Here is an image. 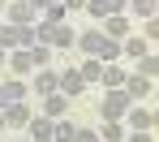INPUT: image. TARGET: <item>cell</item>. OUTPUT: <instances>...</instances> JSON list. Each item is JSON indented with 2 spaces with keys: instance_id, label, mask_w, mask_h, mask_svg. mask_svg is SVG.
<instances>
[{
  "instance_id": "2",
  "label": "cell",
  "mask_w": 159,
  "mask_h": 142,
  "mask_svg": "<svg viewBox=\"0 0 159 142\" xmlns=\"http://www.w3.org/2000/svg\"><path fill=\"white\" fill-rule=\"evenodd\" d=\"M4 22H13V26H30V22H39V9H34L30 0H9V4H4Z\"/></svg>"
},
{
  "instance_id": "23",
  "label": "cell",
  "mask_w": 159,
  "mask_h": 142,
  "mask_svg": "<svg viewBox=\"0 0 159 142\" xmlns=\"http://www.w3.org/2000/svg\"><path fill=\"white\" fill-rule=\"evenodd\" d=\"M95 56L103 60V65H107V60H120V39H112V34H103V43H99V52H95Z\"/></svg>"
},
{
  "instance_id": "19",
  "label": "cell",
  "mask_w": 159,
  "mask_h": 142,
  "mask_svg": "<svg viewBox=\"0 0 159 142\" xmlns=\"http://www.w3.org/2000/svg\"><path fill=\"white\" fill-rule=\"evenodd\" d=\"M60 90H65L69 99L86 90V82H82V73H78V69H60Z\"/></svg>"
},
{
  "instance_id": "6",
  "label": "cell",
  "mask_w": 159,
  "mask_h": 142,
  "mask_svg": "<svg viewBox=\"0 0 159 142\" xmlns=\"http://www.w3.org/2000/svg\"><path fill=\"white\" fill-rule=\"evenodd\" d=\"M146 52H151V39H146V34H138V30H133V34H125V39H120V56L142 60Z\"/></svg>"
},
{
  "instance_id": "25",
  "label": "cell",
  "mask_w": 159,
  "mask_h": 142,
  "mask_svg": "<svg viewBox=\"0 0 159 142\" xmlns=\"http://www.w3.org/2000/svg\"><path fill=\"white\" fill-rule=\"evenodd\" d=\"M73 134H78V125L60 116V121H56V134H52V142H73Z\"/></svg>"
},
{
  "instance_id": "10",
  "label": "cell",
  "mask_w": 159,
  "mask_h": 142,
  "mask_svg": "<svg viewBox=\"0 0 159 142\" xmlns=\"http://www.w3.org/2000/svg\"><path fill=\"white\" fill-rule=\"evenodd\" d=\"M125 4H129V0H86V13H90L95 22H103L112 13H125Z\"/></svg>"
},
{
  "instance_id": "22",
  "label": "cell",
  "mask_w": 159,
  "mask_h": 142,
  "mask_svg": "<svg viewBox=\"0 0 159 142\" xmlns=\"http://www.w3.org/2000/svg\"><path fill=\"white\" fill-rule=\"evenodd\" d=\"M125 134H129L125 121H103L99 125V142H125Z\"/></svg>"
},
{
  "instance_id": "30",
  "label": "cell",
  "mask_w": 159,
  "mask_h": 142,
  "mask_svg": "<svg viewBox=\"0 0 159 142\" xmlns=\"http://www.w3.org/2000/svg\"><path fill=\"white\" fill-rule=\"evenodd\" d=\"M151 134H159V108L151 112Z\"/></svg>"
},
{
  "instance_id": "37",
  "label": "cell",
  "mask_w": 159,
  "mask_h": 142,
  "mask_svg": "<svg viewBox=\"0 0 159 142\" xmlns=\"http://www.w3.org/2000/svg\"><path fill=\"white\" fill-rule=\"evenodd\" d=\"M17 142H30V138H17Z\"/></svg>"
},
{
  "instance_id": "36",
  "label": "cell",
  "mask_w": 159,
  "mask_h": 142,
  "mask_svg": "<svg viewBox=\"0 0 159 142\" xmlns=\"http://www.w3.org/2000/svg\"><path fill=\"white\" fill-rule=\"evenodd\" d=\"M0 129H4V112H0Z\"/></svg>"
},
{
  "instance_id": "13",
  "label": "cell",
  "mask_w": 159,
  "mask_h": 142,
  "mask_svg": "<svg viewBox=\"0 0 159 142\" xmlns=\"http://www.w3.org/2000/svg\"><path fill=\"white\" fill-rule=\"evenodd\" d=\"M125 13H129V22L138 26V22H146V17H155V13H159V0H129Z\"/></svg>"
},
{
  "instance_id": "27",
  "label": "cell",
  "mask_w": 159,
  "mask_h": 142,
  "mask_svg": "<svg viewBox=\"0 0 159 142\" xmlns=\"http://www.w3.org/2000/svg\"><path fill=\"white\" fill-rule=\"evenodd\" d=\"M73 142H99V129H90V125H78Z\"/></svg>"
},
{
  "instance_id": "8",
  "label": "cell",
  "mask_w": 159,
  "mask_h": 142,
  "mask_svg": "<svg viewBox=\"0 0 159 142\" xmlns=\"http://www.w3.org/2000/svg\"><path fill=\"white\" fill-rule=\"evenodd\" d=\"M9 69H13V78H30V73H34L30 48H13V52H9Z\"/></svg>"
},
{
  "instance_id": "32",
  "label": "cell",
  "mask_w": 159,
  "mask_h": 142,
  "mask_svg": "<svg viewBox=\"0 0 159 142\" xmlns=\"http://www.w3.org/2000/svg\"><path fill=\"white\" fill-rule=\"evenodd\" d=\"M0 69H9V52L4 48H0Z\"/></svg>"
},
{
  "instance_id": "24",
  "label": "cell",
  "mask_w": 159,
  "mask_h": 142,
  "mask_svg": "<svg viewBox=\"0 0 159 142\" xmlns=\"http://www.w3.org/2000/svg\"><path fill=\"white\" fill-rule=\"evenodd\" d=\"M30 56H34V69H52V48H48V43H34Z\"/></svg>"
},
{
  "instance_id": "20",
  "label": "cell",
  "mask_w": 159,
  "mask_h": 142,
  "mask_svg": "<svg viewBox=\"0 0 159 142\" xmlns=\"http://www.w3.org/2000/svg\"><path fill=\"white\" fill-rule=\"evenodd\" d=\"M4 95H9V103H17V99H30V82L26 78H4Z\"/></svg>"
},
{
  "instance_id": "3",
  "label": "cell",
  "mask_w": 159,
  "mask_h": 142,
  "mask_svg": "<svg viewBox=\"0 0 159 142\" xmlns=\"http://www.w3.org/2000/svg\"><path fill=\"white\" fill-rule=\"evenodd\" d=\"M34 108H30V99H17V103H9L4 108V129H26Z\"/></svg>"
},
{
  "instance_id": "21",
  "label": "cell",
  "mask_w": 159,
  "mask_h": 142,
  "mask_svg": "<svg viewBox=\"0 0 159 142\" xmlns=\"http://www.w3.org/2000/svg\"><path fill=\"white\" fill-rule=\"evenodd\" d=\"M133 73H142V78L159 82V52H146L142 60H133Z\"/></svg>"
},
{
  "instance_id": "7",
  "label": "cell",
  "mask_w": 159,
  "mask_h": 142,
  "mask_svg": "<svg viewBox=\"0 0 159 142\" xmlns=\"http://www.w3.org/2000/svg\"><path fill=\"white\" fill-rule=\"evenodd\" d=\"M39 108H43V116L60 121V116L69 112V95H65V90H52V95H43V99H39Z\"/></svg>"
},
{
  "instance_id": "11",
  "label": "cell",
  "mask_w": 159,
  "mask_h": 142,
  "mask_svg": "<svg viewBox=\"0 0 159 142\" xmlns=\"http://www.w3.org/2000/svg\"><path fill=\"white\" fill-rule=\"evenodd\" d=\"M30 90H39V95H52V90H60V69H34V82H30Z\"/></svg>"
},
{
  "instance_id": "5",
  "label": "cell",
  "mask_w": 159,
  "mask_h": 142,
  "mask_svg": "<svg viewBox=\"0 0 159 142\" xmlns=\"http://www.w3.org/2000/svg\"><path fill=\"white\" fill-rule=\"evenodd\" d=\"M52 134H56V121H52V116H43V112L30 116V125H26V138L30 142H52Z\"/></svg>"
},
{
  "instance_id": "33",
  "label": "cell",
  "mask_w": 159,
  "mask_h": 142,
  "mask_svg": "<svg viewBox=\"0 0 159 142\" xmlns=\"http://www.w3.org/2000/svg\"><path fill=\"white\" fill-rule=\"evenodd\" d=\"M30 4H34V9H43V4H56V0H30Z\"/></svg>"
},
{
  "instance_id": "9",
  "label": "cell",
  "mask_w": 159,
  "mask_h": 142,
  "mask_svg": "<svg viewBox=\"0 0 159 142\" xmlns=\"http://www.w3.org/2000/svg\"><path fill=\"white\" fill-rule=\"evenodd\" d=\"M99 30L112 34V39H125V34H133L138 26L129 22V13H112V17H103V26H99Z\"/></svg>"
},
{
  "instance_id": "4",
  "label": "cell",
  "mask_w": 159,
  "mask_h": 142,
  "mask_svg": "<svg viewBox=\"0 0 159 142\" xmlns=\"http://www.w3.org/2000/svg\"><path fill=\"white\" fill-rule=\"evenodd\" d=\"M48 48H60V52H73L78 48V30L69 26V22H60V26L48 30Z\"/></svg>"
},
{
  "instance_id": "35",
  "label": "cell",
  "mask_w": 159,
  "mask_h": 142,
  "mask_svg": "<svg viewBox=\"0 0 159 142\" xmlns=\"http://www.w3.org/2000/svg\"><path fill=\"white\" fill-rule=\"evenodd\" d=\"M4 4H9V0H0V17H4Z\"/></svg>"
},
{
  "instance_id": "16",
  "label": "cell",
  "mask_w": 159,
  "mask_h": 142,
  "mask_svg": "<svg viewBox=\"0 0 159 142\" xmlns=\"http://www.w3.org/2000/svg\"><path fill=\"white\" fill-rule=\"evenodd\" d=\"M151 112H155V108H142V103H133L129 112H125V129H151Z\"/></svg>"
},
{
  "instance_id": "29",
  "label": "cell",
  "mask_w": 159,
  "mask_h": 142,
  "mask_svg": "<svg viewBox=\"0 0 159 142\" xmlns=\"http://www.w3.org/2000/svg\"><path fill=\"white\" fill-rule=\"evenodd\" d=\"M60 4H65L69 13H78V9H86V0H60Z\"/></svg>"
},
{
  "instance_id": "34",
  "label": "cell",
  "mask_w": 159,
  "mask_h": 142,
  "mask_svg": "<svg viewBox=\"0 0 159 142\" xmlns=\"http://www.w3.org/2000/svg\"><path fill=\"white\" fill-rule=\"evenodd\" d=\"M151 99H155V103H159V82H155V90H151Z\"/></svg>"
},
{
  "instance_id": "17",
  "label": "cell",
  "mask_w": 159,
  "mask_h": 142,
  "mask_svg": "<svg viewBox=\"0 0 159 142\" xmlns=\"http://www.w3.org/2000/svg\"><path fill=\"white\" fill-rule=\"evenodd\" d=\"M39 22H43V26H60V22H69V9H65L60 0H56V4H43V9H39Z\"/></svg>"
},
{
  "instance_id": "1",
  "label": "cell",
  "mask_w": 159,
  "mask_h": 142,
  "mask_svg": "<svg viewBox=\"0 0 159 142\" xmlns=\"http://www.w3.org/2000/svg\"><path fill=\"white\" fill-rule=\"evenodd\" d=\"M129 108H133V95L125 86H107L103 99H99V116H103V121H125Z\"/></svg>"
},
{
  "instance_id": "14",
  "label": "cell",
  "mask_w": 159,
  "mask_h": 142,
  "mask_svg": "<svg viewBox=\"0 0 159 142\" xmlns=\"http://www.w3.org/2000/svg\"><path fill=\"white\" fill-rule=\"evenodd\" d=\"M78 73H82V82H86V86H99V78H103V60H99V56H82Z\"/></svg>"
},
{
  "instance_id": "28",
  "label": "cell",
  "mask_w": 159,
  "mask_h": 142,
  "mask_svg": "<svg viewBox=\"0 0 159 142\" xmlns=\"http://www.w3.org/2000/svg\"><path fill=\"white\" fill-rule=\"evenodd\" d=\"M125 142H155V134H151V129H129Z\"/></svg>"
},
{
  "instance_id": "31",
  "label": "cell",
  "mask_w": 159,
  "mask_h": 142,
  "mask_svg": "<svg viewBox=\"0 0 159 142\" xmlns=\"http://www.w3.org/2000/svg\"><path fill=\"white\" fill-rule=\"evenodd\" d=\"M4 108H9V95H4V86H0V112H4Z\"/></svg>"
},
{
  "instance_id": "15",
  "label": "cell",
  "mask_w": 159,
  "mask_h": 142,
  "mask_svg": "<svg viewBox=\"0 0 159 142\" xmlns=\"http://www.w3.org/2000/svg\"><path fill=\"white\" fill-rule=\"evenodd\" d=\"M125 78H129V69H125L120 60H107V65H103V78H99V82H103V90H107V86H125Z\"/></svg>"
},
{
  "instance_id": "18",
  "label": "cell",
  "mask_w": 159,
  "mask_h": 142,
  "mask_svg": "<svg viewBox=\"0 0 159 142\" xmlns=\"http://www.w3.org/2000/svg\"><path fill=\"white\" fill-rule=\"evenodd\" d=\"M99 43H103V30H78V52L82 56H95Z\"/></svg>"
},
{
  "instance_id": "26",
  "label": "cell",
  "mask_w": 159,
  "mask_h": 142,
  "mask_svg": "<svg viewBox=\"0 0 159 142\" xmlns=\"http://www.w3.org/2000/svg\"><path fill=\"white\" fill-rule=\"evenodd\" d=\"M138 34H146L151 43H159V13H155V17H146V22H138Z\"/></svg>"
},
{
  "instance_id": "12",
  "label": "cell",
  "mask_w": 159,
  "mask_h": 142,
  "mask_svg": "<svg viewBox=\"0 0 159 142\" xmlns=\"http://www.w3.org/2000/svg\"><path fill=\"white\" fill-rule=\"evenodd\" d=\"M125 90L133 95V103H142V99H151V90H155V82H151V78H142V73H133V69H129V78H125Z\"/></svg>"
}]
</instances>
